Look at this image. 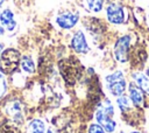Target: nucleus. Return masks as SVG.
I'll return each mask as SVG.
<instances>
[{
    "label": "nucleus",
    "mask_w": 149,
    "mask_h": 133,
    "mask_svg": "<svg viewBox=\"0 0 149 133\" xmlns=\"http://www.w3.org/2000/svg\"><path fill=\"white\" fill-rule=\"evenodd\" d=\"M129 46H130V35H123L116 41L114 46V56L116 61L121 63H125L128 61Z\"/></svg>",
    "instance_id": "nucleus-4"
},
{
    "label": "nucleus",
    "mask_w": 149,
    "mask_h": 133,
    "mask_svg": "<svg viewBox=\"0 0 149 133\" xmlns=\"http://www.w3.org/2000/svg\"><path fill=\"white\" fill-rule=\"evenodd\" d=\"M21 69L27 74H33L35 71V63L30 56H22L20 60Z\"/></svg>",
    "instance_id": "nucleus-12"
},
{
    "label": "nucleus",
    "mask_w": 149,
    "mask_h": 133,
    "mask_svg": "<svg viewBox=\"0 0 149 133\" xmlns=\"http://www.w3.org/2000/svg\"><path fill=\"white\" fill-rule=\"evenodd\" d=\"M6 92H7V80H6L5 74L0 71V98H2Z\"/></svg>",
    "instance_id": "nucleus-16"
},
{
    "label": "nucleus",
    "mask_w": 149,
    "mask_h": 133,
    "mask_svg": "<svg viewBox=\"0 0 149 133\" xmlns=\"http://www.w3.org/2000/svg\"><path fill=\"white\" fill-rule=\"evenodd\" d=\"M7 112L8 114H10L13 117V119L15 121H21L22 120V114H21V105L17 102H13L12 104H8L7 107Z\"/></svg>",
    "instance_id": "nucleus-11"
},
{
    "label": "nucleus",
    "mask_w": 149,
    "mask_h": 133,
    "mask_svg": "<svg viewBox=\"0 0 149 133\" xmlns=\"http://www.w3.org/2000/svg\"><path fill=\"white\" fill-rule=\"evenodd\" d=\"M71 48L78 54H86L90 50L86 37L83 32L78 30L73 34V36L71 38Z\"/></svg>",
    "instance_id": "nucleus-6"
},
{
    "label": "nucleus",
    "mask_w": 149,
    "mask_h": 133,
    "mask_svg": "<svg viewBox=\"0 0 149 133\" xmlns=\"http://www.w3.org/2000/svg\"><path fill=\"white\" fill-rule=\"evenodd\" d=\"M3 50H5V46H3V44L0 42V55H1V52H2Z\"/></svg>",
    "instance_id": "nucleus-19"
},
{
    "label": "nucleus",
    "mask_w": 149,
    "mask_h": 133,
    "mask_svg": "<svg viewBox=\"0 0 149 133\" xmlns=\"http://www.w3.org/2000/svg\"><path fill=\"white\" fill-rule=\"evenodd\" d=\"M78 14L77 13H72V12H64L61 13L57 18H56V22L57 24L63 28V29H70L72 27L76 26V23L78 22Z\"/></svg>",
    "instance_id": "nucleus-7"
},
{
    "label": "nucleus",
    "mask_w": 149,
    "mask_h": 133,
    "mask_svg": "<svg viewBox=\"0 0 149 133\" xmlns=\"http://www.w3.org/2000/svg\"><path fill=\"white\" fill-rule=\"evenodd\" d=\"M113 113H114L113 106L108 100H106V105L100 106L95 112V119H97L98 124L100 126H102L107 133L114 132V130L116 127V123L112 119Z\"/></svg>",
    "instance_id": "nucleus-2"
},
{
    "label": "nucleus",
    "mask_w": 149,
    "mask_h": 133,
    "mask_svg": "<svg viewBox=\"0 0 149 133\" xmlns=\"http://www.w3.org/2000/svg\"><path fill=\"white\" fill-rule=\"evenodd\" d=\"M130 133H140V132H130Z\"/></svg>",
    "instance_id": "nucleus-23"
},
{
    "label": "nucleus",
    "mask_w": 149,
    "mask_h": 133,
    "mask_svg": "<svg viewBox=\"0 0 149 133\" xmlns=\"http://www.w3.org/2000/svg\"><path fill=\"white\" fill-rule=\"evenodd\" d=\"M128 97L135 106H141L143 104V100H144L143 91L134 82L128 85Z\"/></svg>",
    "instance_id": "nucleus-9"
},
{
    "label": "nucleus",
    "mask_w": 149,
    "mask_h": 133,
    "mask_svg": "<svg viewBox=\"0 0 149 133\" xmlns=\"http://www.w3.org/2000/svg\"><path fill=\"white\" fill-rule=\"evenodd\" d=\"M86 4H87V7L91 12L98 13L102 9L104 0H86Z\"/></svg>",
    "instance_id": "nucleus-14"
},
{
    "label": "nucleus",
    "mask_w": 149,
    "mask_h": 133,
    "mask_svg": "<svg viewBox=\"0 0 149 133\" xmlns=\"http://www.w3.org/2000/svg\"><path fill=\"white\" fill-rule=\"evenodd\" d=\"M48 133H55V132H54L51 128H49V130H48Z\"/></svg>",
    "instance_id": "nucleus-22"
},
{
    "label": "nucleus",
    "mask_w": 149,
    "mask_h": 133,
    "mask_svg": "<svg viewBox=\"0 0 149 133\" xmlns=\"http://www.w3.org/2000/svg\"><path fill=\"white\" fill-rule=\"evenodd\" d=\"M29 128L31 133H45V125L40 119H34L29 124Z\"/></svg>",
    "instance_id": "nucleus-13"
},
{
    "label": "nucleus",
    "mask_w": 149,
    "mask_h": 133,
    "mask_svg": "<svg viewBox=\"0 0 149 133\" xmlns=\"http://www.w3.org/2000/svg\"><path fill=\"white\" fill-rule=\"evenodd\" d=\"M106 13H107L108 21L114 24H121L125 21V12H123V7L121 5L109 4L106 9Z\"/></svg>",
    "instance_id": "nucleus-5"
},
{
    "label": "nucleus",
    "mask_w": 149,
    "mask_h": 133,
    "mask_svg": "<svg viewBox=\"0 0 149 133\" xmlns=\"http://www.w3.org/2000/svg\"><path fill=\"white\" fill-rule=\"evenodd\" d=\"M146 75L149 77V66H148V68H147V70H146Z\"/></svg>",
    "instance_id": "nucleus-20"
},
{
    "label": "nucleus",
    "mask_w": 149,
    "mask_h": 133,
    "mask_svg": "<svg viewBox=\"0 0 149 133\" xmlns=\"http://www.w3.org/2000/svg\"><path fill=\"white\" fill-rule=\"evenodd\" d=\"M3 34H5V28H3V27H2V24L0 23V36H2Z\"/></svg>",
    "instance_id": "nucleus-18"
},
{
    "label": "nucleus",
    "mask_w": 149,
    "mask_h": 133,
    "mask_svg": "<svg viewBox=\"0 0 149 133\" xmlns=\"http://www.w3.org/2000/svg\"><path fill=\"white\" fill-rule=\"evenodd\" d=\"M5 1H6V0H0V7L3 5V2H5Z\"/></svg>",
    "instance_id": "nucleus-21"
},
{
    "label": "nucleus",
    "mask_w": 149,
    "mask_h": 133,
    "mask_svg": "<svg viewBox=\"0 0 149 133\" xmlns=\"http://www.w3.org/2000/svg\"><path fill=\"white\" fill-rule=\"evenodd\" d=\"M87 133H106V131L104 130L102 126H100L99 124H92L88 127V132Z\"/></svg>",
    "instance_id": "nucleus-17"
},
{
    "label": "nucleus",
    "mask_w": 149,
    "mask_h": 133,
    "mask_svg": "<svg viewBox=\"0 0 149 133\" xmlns=\"http://www.w3.org/2000/svg\"><path fill=\"white\" fill-rule=\"evenodd\" d=\"M132 77H133V82L143 91V92H147L149 93V77L142 72H133L132 74Z\"/></svg>",
    "instance_id": "nucleus-10"
},
{
    "label": "nucleus",
    "mask_w": 149,
    "mask_h": 133,
    "mask_svg": "<svg viewBox=\"0 0 149 133\" xmlns=\"http://www.w3.org/2000/svg\"><path fill=\"white\" fill-rule=\"evenodd\" d=\"M0 23L8 32H13L15 29L16 21H15V18H14V13L9 8H6L3 10H1V13H0Z\"/></svg>",
    "instance_id": "nucleus-8"
},
{
    "label": "nucleus",
    "mask_w": 149,
    "mask_h": 133,
    "mask_svg": "<svg viewBox=\"0 0 149 133\" xmlns=\"http://www.w3.org/2000/svg\"><path fill=\"white\" fill-rule=\"evenodd\" d=\"M106 83H107L108 91L115 97L123 94L126 91L127 85L123 78V74L121 71H114L113 74L106 76Z\"/></svg>",
    "instance_id": "nucleus-3"
},
{
    "label": "nucleus",
    "mask_w": 149,
    "mask_h": 133,
    "mask_svg": "<svg viewBox=\"0 0 149 133\" xmlns=\"http://www.w3.org/2000/svg\"><path fill=\"white\" fill-rule=\"evenodd\" d=\"M129 97L128 96H125V94H121L116 99V103H118V106L121 111H127L129 107H130V102H129Z\"/></svg>",
    "instance_id": "nucleus-15"
},
{
    "label": "nucleus",
    "mask_w": 149,
    "mask_h": 133,
    "mask_svg": "<svg viewBox=\"0 0 149 133\" xmlns=\"http://www.w3.org/2000/svg\"><path fill=\"white\" fill-rule=\"evenodd\" d=\"M21 55L14 48L5 49L0 55V71L5 75H9L16 70L20 64Z\"/></svg>",
    "instance_id": "nucleus-1"
}]
</instances>
